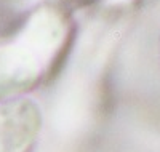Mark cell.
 Here are the masks:
<instances>
[{
  "mask_svg": "<svg viewBox=\"0 0 160 152\" xmlns=\"http://www.w3.org/2000/svg\"><path fill=\"white\" fill-rule=\"evenodd\" d=\"M64 26L55 15H40L11 42L0 43V103L26 96L55 61Z\"/></svg>",
  "mask_w": 160,
  "mask_h": 152,
  "instance_id": "1",
  "label": "cell"
},
{
  "mask_svg": "<svg viewBox=\"0 0 160 152\" xmlns=\"http://www.w3.org/2000/svg\"><path fill=\"white\" fill-rule=\"evenodd\" d=\"M42 127V107L34 98L0 103V152H31Z\"/></svg>",
  "mask_w": 160,
  "mask_h": 152,
  "instance_id": "2",
  "label": "cell"
}]
</instances>
